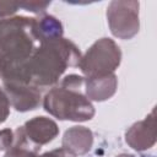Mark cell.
<instances>
[{"label":"cell","instance_id":"6da1fadb","mask_svg":"<svg viewBox=\"0 0 157 157\" xmlns=\"http://www.w3.org/2000/svg\"><path fill=\"white\" fill-rule=\"evenodd\" d=\"M81 56L78 48L64 37L40 43L25 64L18 82L37 88L54 87L66 69L78 66Z\"/></svg>","mask_w":157,"mask_h":157},{"label":"cell","instance_id":"7a4b0ae2","mask_svg":"<svg viewBox=\"0 0 157 157\" xmlns=\"http://www.w3.org/2000/svg\"><path fill=\"white\" fill-rule=\"evenodd\" d=\"M34 17L11 16L0 18V78L17 82L25 64L36 50Z\"/></svg>","mask_w":157,"mask_h":157},{"label":"cell","instance_id":"3957f363","mask_svg":"<svg viewBox=\"0 0 157 157\" xmlns=\"http://www.w3.org/2000/svg\"><path fill=\"white\" fill-rule=\"evenodd\" d=\"M85 77L75 74L65 76L43 98V107L59 120L87 121L94 117L92 102L81 91Z\"/></svg>","mask_w":157,"mask_h":157},{"label":"cell","instance_id":"277c9868","mask_svg":"<svg viewBox=\"0 0 157 157\" xmlns=\"http://www.w3.org/2000/svg\"><path fill=\"white\" fill-rule=\"evenodd\" d=\"M120 61L121 50L119 45L110 38H101L81 56L78 67L86 78L101 77L114 74Z\"/></svg>","mask_w":157,"mask_h":157},{"label":"cell","instance_id":"5b68a950","mask_svg":"<svg viewBox=\"0 0 157 157\" xmlns=\"http://www.w3.org/2000/svg\"><path fill=\"white\" fill-rule=\"evenodd\" d=\"M139 1L114 0L107 7V21L112 34L120 39H131L140 28Z\"/></svg>","mask_w":157,"mask_h":157},{"label":"cell","instance_id":"8992f818","mask_svg":"<svg viewBox=\"0 0 157 157\" xmlns=\"http://www.w3.org/2000/svg\"><path fill=\"white\" fill-rule=\"evenodd\" d=\"M4 91L10 105L17 112H29L37 109L42 103L40 90L23 82H2Z\"/></svg>","mask_w":157,"mask_h":157},{"label":"cell","instance_id":"52a82bcc","mask_svg":"<svg viewBox=\"0 0 157 157\" xmlns=\"http://www.w3.org/2000/svg\"><path fill=\"white\" fill-rule=\"evenodd\" d=\"M126 144L135 151H146L156 144L155 109L144 119L132 124L125 132Z\"/></svg>","mask_w":157,"mask_h":157},{"label":"cell","instance_id":"ba28073f","mask_svg":"<svg viewBox=\"0 0 157 157\" xmlns=\"http://www.w3.org/2000/svg\"><path fill=\"white\" fill-rule=\"evenodd\" d=\"M22 129L27 139L38 147L49 144L59 134L58 124L47 117H34L27 120L22 125Z\"/></svg>","mask_w":157,"mask_h":157},{"label":"cell","instance_id":"9c48e42d","mask_svg":"<svg viewBox=\"0 0 157 157\" xmlns=\"http://www.w3.org/2000/svg\"><path fill=\"white\" fill-rule=\"evenodd\" d=\"M93 145V134L86 126H72L67 129L63 136L61 148L69 155L76 157L86 155Z\"/></svg>","mask_w":157,"mask_h":157},{"label":"cell","instance_id":"30bf717a","mask_svg":"<svg viewBox=\"0 0 157 157\" xmlns=\"http://www.w3.org/2000/svg\"><path fill=\"white\" fill-rule=\"evenodd\" d=\"M85 94L92 102H103L112 98L118 88V77L115 74L101 77H85Z\"/></svg>","mask_w":157,"mask_h":157},{"label":"cell","instance_id":"8fae6325","mask_svg":"<svg viewBox=\"0 0 157 157\" xmlns=\"http://www.w3.org/2000/svg\"><path fill=\"white\" fill-rule=\"evenodd\" d=\"M63 33V25L56 17L52 15L34 17V37L39 44L61 38Z\"/></svg>","mask_w":157,"mask_h":157},{"label":"cell","instance_id":"7c38bea8","mask_svg":"<svg viewBox=\"0 0 157 157\" xmlns=\"http://www.w3.org/2000/svg\"><path fill=\"white\" fill-rule=\"evenodd\" d=\"M40 147L33 145L26 136L22 126L13 131V142L5 151L4 157H33L38 155Z\"/></svg>","mask_w":157,"mask_h":157},{"label":"cell","instance_id":"4fadbf2b","mask_svg":"<svg viewBox=\"0 0 157 157\" xmlns=\"http://www.w3.org/2000/svg\"><path fill=\"white\" fill-rule=\"evenodd\" d=\"M50 5V1H23L21 2V9L31 11L34 13H44L47 7Z\"/></svg>","mask_w":157,"mask_h":157},{"label":"cell","instance_id":"5bb4252c","mask_svg":"<svg viewBox=\"0 0 157 157\" xmlns=\"http://www.w3.org/2000/svg\"><path fill=\"white\" fill-rule=\"evenodd\" d=\"M21 9V2L13 1H0V18L11 17L15 12Z\"/></svg>","mask_w":157,"mask_h":157},{"label":"cell","instance_id":"9a60e30c","mask_svg":"<svg viewBox=\"0 0 157 157\" xmlns=\"http://www.w3.org/2000/svg\"><path fill=\"white\" fill-rule=\"evenodd\" d=\"M9 114H10V102L7 99L5 91L0 88V125L7 119Z\"/></svg>","mask_w":157,"mask_h":157},{"label":"cell","instance_id":"2e32d148","mask_svg":"<svg viewBox=\"0 0 157 157\" xmlns=\"http://www.w3.org/2000/svg\"><path fill=\"white\" fill-rule=\"evenodd\" d=\"M13 142V131L10 129L0 130V151H6Z\"/></svg>","mask_w":157,"mask_h":157},{"label":"cell","instance_id":"e0dca14e","mask_svg":"<svg viewBox=\"0 0 157 157\" xmlns=\"http://www.w3.org/2000/svg\"><path fill=\"white\" fill-rule=\"evenodd\" d=\"M33 157H74L71 155H69L65 150L63 148H56V150H53V151H49V152H45L43 155H36Z\"/></svg>","mask_w":157,"mask_h":157},{"label":"cell","instance_id":"ac0fdd59","mask_svg":"<svg viewBox=\"0 0 157 157\" xmlns=\"http://www.w3.org/2000/svg\"><path fill=\"white\" fill-rule=\"evenodd\" d=\"M117 157H135V156L134 155H130V153H120Z\"/></svg>","mask_w":157,"mask_h":157}]
</instances>
